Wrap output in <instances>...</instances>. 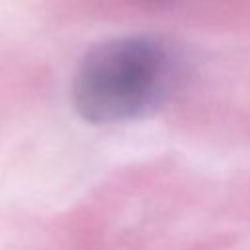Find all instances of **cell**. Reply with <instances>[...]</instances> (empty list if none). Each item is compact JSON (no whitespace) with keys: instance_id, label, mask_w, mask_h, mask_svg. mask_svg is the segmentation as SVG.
Listing matches in <instances>:
<instances>
[{"instance_id":"cell-1","label":"cell","mask_w":250,"mask_h":250,"mask_svg":"<svg viewBox=\"0 0 250 250\" xmlns=\"http://www.w3.org/2000/svg\"><path fill=\"white\" fill-rule=\"evenodd\" d=\"M178 82L170 47L150 35H119L90 47L74 68L76 113L96 125L146 117L160 109Z\"/></svg>"}]
</instances>
